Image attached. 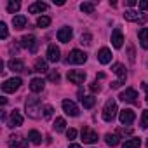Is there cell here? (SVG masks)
I'll return each instance as SVG.
<instances>
[{
  "label": "cell",
  "mask_w": 148,
  "mask_h": 148,
  "mask_svg": "<svg viewBox=\"0 0 148 148\" xmlns=\"http://www.w3.org/2000/svg\"><path fill=\"white\" fill-rule=\"evenodd\" d=\"M25 110H26V115L30 117V119H40L42 117V103H40V99L38 98H35V96H30L28 99H26V103H25Z\"/></svg>",
  "instance_id": "6da1fadb"
},
{
  "label": "cell",
  "mask_w": 148,
  "mask_h": 148,
  "mask_svg": "<svg viewBox=\"0 0 148 148\" xmlns=\"http://www.w3.org/2000/svg\"><path fill=\"white\" fill-rule=\"evenodd\" d=\"M117 112H119V108H117V101H115L113 98L108 99L106 105H105V108H103V120H105V122H112V120L115 119Z\"/></svg>",
  "instance_id": "7a4b0ae2"
},
{
  "label": "cell",
  "mask_w": 148,
  "mask_h": 148,
  "mask_svg": "<svg viewBox=\"0 0 148 148\" xmlns=\"http://www.w3.org/2000/svg\"><path fill=\"white\" fill-rule=\"evenodd\" d=\"M86 61H87V54H86L84 51H79V49L70 51V54H68V58H66V63H68V64H82V63H86Z\"/></svg>",
  "instance_id": "3957f363"
},
{
  "label": "cell",
  "mask_w": 148,
  "mask_h": 148,
  "mask_svg": "<svg viewBox=\"0 0 148 148\" xmlns=\"http://www.w3.org/2000/svg\"><path fill=\"white\" fill-rule=\"evenodd\" d=\"M68 80L71 82V84H82L84 80H86V71L84 70H68Z\"/></svg>",
  "instance_id": "277c9868"
},
{
  "label": "cell",
  "mask_w": 148,
  "mask_h": 148,
  "mask_svg": "<svg viewBox=\"0 0 148 148\" xmlns=\"http://www.w3.org/2000/svg\"><path fill=\"white\" fill-rule=\"evenodd\" d=\"M21 84H23V80H21L19 77L9 79V80H5V82L2 84V91H4V92H14V91H18V89L21 87Z\"/></svg>",
  "instance_id": "5b68a950"
},
{
  "label": "cell",
  "mask_w": 148,
  "mask_h": 148,
  "mask_svg": "<svg viewBox=\"0 0 148 148\" xmlns=\"http://www.w3.org/2000/svg\"><path fill=\"white\" fill-rule=\"evenodd\" d=\"M119 98H120L124 103H132V105H138V92H136V89H132V87H129V89L122 91Z\"/></svg>",
  "instance_id": "8992f818"
},
{
  "label": "cell",
  "mask_w": 148,
  "mask_h": 148,
  "mask_svg": "<svg viewBox=\"0 0 148 148\" xmlns=\"http://www.w3.org/2000/svg\"><path fill=\"white\" fill-rule=\"evenodd\" d=\"M61 106H63L64 113H66V115H70V117H79V113H80L79 106L73 103V101H70V99H63Z\"/></svg>",
  "instance_id": "52a82bcc"
},
{
  "label": "cell",
  "mask_w": 148,
  "mask_h": 148,
  "mask_svg": "<svg viewBox=\"0 0 148 148\" xmlns=\"http://www.w3.org/2000/svg\"><path fill=\"white\" fill-rule=\"evenodd\" d=\"M21 45L26 47V49H30V52H37V49H38V40L35 38V35H25V37L21 38Z\"/></svg>",
  "instance_id": "ba28073f"
},
{
  "label": "cell",
  "mask_w": 148,
  "mask_h": 148,
  "mask_svg": "<svg viewBox=\"0 0 148 148\" xmlns=\"http://www.w3.org/2000/svg\"><path fill=\"white\" fill-rule=\"evenodd\" d=\"M9 146L11 148H28V139H25L21 134H12L9 138Z\"/></svg>",
  "instance_id": "9c48e42d"
},
{
  "label": "cell",
  "mask_w": 148,
  "mask_h": 148,
  "mask_svg": "<svg viewBox=\"0 0 148 148\" xmlns=\"http://www.w3.org/2000/svg\"><path fill=\"white\" fill-rule=\"evenodd\" d=\"M134 119H136V115H134V112L129 110V108H125V110H122V112L119 113V120H120L122 125H131V124L134 122Z\"/></svg>",
  "instance_id": "30bf717a"
},
{
  "label": "cell",
  "mask_w": 148,
  "mask_h": 148,
  "mask_svg": "<svg viewBox=\"0 0 148 148\" xmlns=\"http://www.w3.org/2000/svg\"><path fill=\"white\" fill-rule=\"evenodd\" d=\"M59 59H61V51H59V47H56V44H51V45L47 47V61L58 63Z\"/></svg>",
  "instance_id": "8fae6325"
},
{
  "label": "cell",
  "mask_w": 148,
  "mask_h": 148,
  "mask_svg": "<svg viewBox=\"0 0 148 148\" xmlns=\"http://www.w3.org/2000/svg\"><path fill=\"white\" fill-rule=\"evenodd\" d=\"M80 134H82V141H84V143L92 145V143H96V141H98V132H94L91 127H84Z\"/></svg>",
  "instance_id": "7c38bea8"
},
{
  "label": "cell",
  "mask_w": 148,
  "mask_h": 148,
  "mask_svg": "<svg viewBox=\"0 0 148 148\" xmlns=\"http://www.w3.org/2000/svg\"><path fill=\"white\" fill-rule=\"evenodd\" d=\"M21 124H23V115L19 113V110H12L11 115H9L7 125H9V127H19Z\"/></svg>",
  "instance_id": "4fadbf2b"
},
{
  "label": "cell",
  "mask_w": 148,
  "mask_h": 148,
  "mask_svg": "<svg viewBox=\"0 0 148 148\" xmlns=\"http://www.w3.org/2000/svg\"><path fill=\"white\" fill-rule=\"evenodd\" d=\"M112 45L115 49H120L124 45V35H122V30L120 28H115L112 32Z\"/></svg>",
  "instance_id": "5bb4252c"
},
{
  "label": "cell",
  "mask_w": 148,
  "mask_h": 148,
  "mask_svg": "<svg viewBox=\"0 0 148 148\" xmlns=\"http://www.w3.org/2000/svg\"><path fill=\"white\" fill-rule=\"evenodd\" d=\"M71 28L70 26H63V28H59L58 30V40L59 42H63V44H66V42H70L71 40Z\"/></svg>",
  "instance_id": "9a60e30c"
},
{
  "label": "cell",
  "mask_w": 148,
  "mask_h": 148,
  "mask_svg": "<svg viewBox=\"0 0 148 148\" xmlns=\"http://www.w3.org/2000/svg\"><path fill=\"white\" fill-rule=\"evenodd\" d=\"M98 61H99L101 64H108V63L112 61V51H110L108 47H101V49L98 51Z\"/></svg>",
  "instance_id": "2e32d148"
},
{
  "label": "cell",
  "mask_w": 148,
  "mask_h": 148,
  "mask_svg": "<svg viewBox=\"0 0 148 148\" xmlns=\"http://www.w3.org/2000/svg\"><path fill=\"white\" fill-rule=\"evenodd\" d=\"M44 87H45L44 79H38V77L32 79V82H30V91H32V92H42Z\"/></svg>",
  "instance_id": "e0dca14e"
},
{
  "label": "cell",
  "mask_w": 148,
  "mask_h": 148,
  "mask_svg": "<svg viewBox=\"0 0 148 148\" xmlns=\"http://www.w3.org/2000/svg\"><path fill=\"white\" fill-rule=\"evenodd\" d=\"M7 66H9L12 71H28V70L25 68L23 59H11V61L7 63Z\"/></svg>",
  "instance_id": "ac0fdd59"
},
{
  "label": "cell",
  "mask_w": 148,
  "mask_h": 148,
  "mask_svg": "<svg viewBox=\"0 0 148 148\" xmlns=\"http://www.w3.org/2000/svg\"><path fill=\"white\" fill-rule=\"evenodd\" d=\"M112 71L119 75V80H125V79H127L125 68H124V64H120V63H115V64H112Z\"/></svg>",
  "instance_id": "d6986e66"
},
{
  "label": "cell",
  "mask_w": 148,
  "mask_h": 148,
  "mask_svg": "<svg viewBox=\"0 0 148 148\" xmlns=\"http://www.w3.org/2000/svg\"><path fill=\"white\" fill-rule=\"evenodd\" d=\"M44 11H47V4H44V2H33L28 7L30 14H38V12H44Z\"/></svg>",
  "instance_id": "ffe728a7"
},
{
  "label": "cell",
  "mask_w": 148,
  "mask_h": 148,
  "mask_svg": "<svg viewBox=\"0 0 148 148\" xmlns=\"http://www.w3.org/2000/svg\"><path fill=\"white\" fill-rule=\"evenodd\" d=\"M138 38H139V44L143 49H148V28H141L138 32Z\"/></svg>",
  "instance_id": "44dd1931"
},
{
  "label": "cell",
  "mask_w": 148,
  "mask_h": 148,
  "mask_svg": "<svg viewBox=\"0 0 148 148\" xmlns=\"http://www.w3.org/2000/svg\"><path fill=\"white\" fill-rule=\"evenodd\" d=\"M105 141H106V145L108 146H117L119 143H120V138H119V134L117 132H108V134H105Z\"/></svg>",
  "instance_id": "7402d4cb"
},
{
  "label": "cell",
  "mask_w": 148,
  "mask_h": 148,
  "mask_svg": "<svg viewBox=\"0 0 148 148\" xmlns=\"http://www.w3.org/2000/svg\"><path fill=\"white\" fill-rule=\"evenodd\" d=\"M26 21H28V19H26V16H21V14L12 18V25H14V28H16V30L25 28V26H26Z\"/></svg>",
  "instance_id": "603a6c76"
},
{
  "label": "cell",
  "mask_w": 148,
  "mask_h": 148,
  "mask_svg": "<svg viewBox=\"0 0 148 148\" xmlns=\"http://www.w3.org/2000/svg\"><path fill=\"white\" fill-rule=\"evenodd\" d=\"M139 146H141V139H139V138L125 139V143L122 145V148H139Z\"/></svg>",
  "instance_id": "cb8c5ba5"
},
{
  "label": "cell",
  "mask_w": 148,
  "mask_h": 148,
  "mask_svg": "<svg viewBox=\"0 0 148 148\" xmlns=\"http://www.w3.org/2000/svg\"><path fill=\"white\" fill-rule=\"evenodd\" d=\"M28 139H30L33 145H40V143H42V136H40V132L35 131V129L28 132Z\"/></svg>",
  "instance_id": "d4e9b609"
},
{
  "label": "cell",
  "mask_w": 148,
  "mask_h": 148,
  "mask_svg": "<svg viewBox=\"0 0 148 148\" xmlns=\"http://www.w3.org/2000/svg\"><path fill=\"white\" fill-rule=\"evenodd\" d=\"M35 71H40V73H44V71H49V68H47V61L45 59H37L35 61Z\"/></svg>",
  "instance_id": "484cf974"
},
{
  "label": "cell",
  "mask_w": 148,
  "mask_h": 148,
  "mask_svg": "<svg viewBox=\"0 0 148 148\" xmlns=\"http://www.w3.org/2000/svg\"><path fill=\"white\" fill-rule=\"evenodd\" d=\"M80 101H82L84 108H92L96 105V98L94 96H84V98H80Z\"/></svg>",
  "instance_id": "4316f807"
},
{
  "label": "cell",
  "mask_w": 148,
  "mask_h": 148,
  "mask_svg": "<svg viewBox=\"0 0 148 148\" xmlns=\"http://www.w3.org/2000/svg\"><path fill=\"white\" fill-rule=\"evenodd\" d=\"M54 129H56V132H63L66 129V120L63 117H58L56 122H54Z\"/></svg>",
  "instance_id": "83f0119b"
},
{
  "label": "cell",
  "mask_w": 148,
  "mask_h": 148,
  "mask_svg": "<svg viewBox=\"0 0 148 148\" xmlns=\"http://www.w3.org/2000/svg\"><path fill=\"white\" fill-rule=\"evenodd\" d=\"M80 11L84 14H92L94 12V2H84V4H80Z\"/></svg>",
  "instance_id": "f1b7e54d"
},
{
  "label": "cell",
  "mask_w": 148,
  "mask_h": 148,
  "mask_svg": "<svg viewBox=\"0 0 148 148\" xmlns=\"http://www.w3.org/2000/svg\"><path fill=\"white\" fill-rule=\"evenodd\" d=\"M124 18H125L127 21H138V19H139V14H138L136 11H132V9H127V11L124 12Z\"/></svg>",
  "instance_id": "f546056e"
},
{
  "label": "cell",
  "mask_w": 148,
  "mask_h": 148,
  "mask_svg": "<svg viewBox=\"0 0 148 148\" xmlns=\"http://www.w3.org/2000/svg\"><path fill=\"white\" fill-rule=\"evenodd\" d=\"M51 25V18L49 16H40L38 19H37V26L38 28H47Z\"/></svg>",
  "instance_id": "4dcf8cb0"
},
{
  "label": "cell",
  "mask_w": 148,
  "mask_h": 148,
  "mask_svg": "<svg viewBox=\"0 0 148 148\" xmlns=\"http://www.w3.org/2000/svg\"><path fill=\"white\" fill-rule=\"evenodd\" d=\"M19 7H21L19 2H14V0H11V2L7 4V12H9V14H14V12L19 11Z\"/></svg>",
  "instance_id": "1f68e13d"
},
{
  "label": "cell",
  "mask_w": 148,
  "mask_h": 148,
  "mask_svg": "<svg viewBox=\"0 0 148 148\" xmlns=\"http://www.w3.org/2000/svg\"><path fill=\"white\" fill-rule=\"evenodd\" d=\"M7 35H9V32H7V25L2 21V23H0V38L5 40V38H7Z\"/></svg>",
  "instance_id": "d6a6232c"
},
{
  "label": "cell",
  "mask_w": 148,
  "mask_h": 148,
  "mask_svg": "<svg viewBox=\"0 0 148 148\" xmlns=\"http://www.w3.org/2000/svg\"><path fill=\"white\" fill-rule=\"evenodd\" d=\"M52 113H54V108H52L51 105H45V106H44V119H51Z\"/></svg>",
  "instance_id": "836d02e7"
},
{
  "label": "cell",
  "mask_w": 148,
  "mask_h": 148,
  "mask_svg": "<svg viewBox=\"0 0 148 148\" xmlns=\"http://www.w3.org/2000/svg\"><path fill=\"white\" fill-rule=\"evenodd\" d=\"M49 80L51 82H59V73L56 70H51L49 71Z\"/></svg>",
  "instance_id": "e575fe53"
},
{
  "label": "cell",
  "mask_w": 148,
  "mask_h": 148,
  "mask_svg": "<svg viewBox=\"0 0 148 148\" xmlns=\"http://www.w3.org/2000/svg\"><path fill=\"white\" fill-rule=\"evenodd\" d=\"M141 127H143V129L148 127V110H145L143 115H141Z\"/></svg>",
  "instance_id": "d590c367"
},
{
  "label": "cell",
  "mask_w": 148,
  "mask_h": 148,
  "mask_svg": "<svg viewBox=\"0 0 148 148\" xmlns=\"http://www.w3.org/2000/svg\"><path fill=\"white\" fill-rule=\"evenodd\" d=\"M80 44L89 45V44H91V33H82V37H80Z\"/></svg>",
  "instance_id": "8d00e7d4"
},
{
  "label": "cell",
  "mask_w": 148,
  "mask_h": 148,
  "mask_svg": "<svg viewBox=\"0 0 148 148\" xmlns=\"http://www.w3.org/2000/svg\"><path fill=\"white\" fill-rule=\"evenodd\" d=\"M66 138H68V139H75V138H77V131H75V129H68V131H66Z\"/></svg>",
  "instance_id": "74e56055"
},
{
  "label": "cell",
  "mask_w": 148,
  "mask_h": 148,
  "mask_svg": "<svg viewBox=\"0 0 148 148\" xmlns=\"http://www.w3.org/2000/svg\"><path fill=\"white\" fill-rule=\"evenodd\" d=\"M122 84H125V80H115V82L110 84V87L112 89H119V87H122Z\"/></svg>",
  "instance_id": "f35d334b"
},
{
  "label": "cell",
  "mask_w": 148,
  "mask_h": 148,
  "mask_svg": "<svg viewBox=\"0 0 148 148\" xmlns=\"http://www.w3.org/2000/svg\"><path fill=\"white\" fill-rule=\"evenodd\" d=\"M89 87H91V91H92V92H99V91H101V87H99V84H98V82H92Z\"/></svg>",
  "instance_id": "ab89813d"
},
{
  "label": "cell",
  "mask_w": 148,
  "mask_h": 148,
  "mask_svg": "<svg viewBox=\"0 0 148 148\" xmlns=\"http://www.w3.org/2000/svg\"><path fill=\"white\" fill-rule=\"evenodd\" d=\"M139 9L141 11H148V0H139Z\"/></svg>",
  "instance_id": "60d3db41"
},
{
  "label": "cell",
  "mask_w": 148,
  "mask_h": 148,
  "mask_svg": "<svg viewBox=\"0 0 148 148\" xmlns=\"http://www.w3.org/2000/svg\"><path fill=\"white\" fill-rule=\"evenodd\" d=\"M143 91L146 92V103H148V82H145V84H143Z\"/></svg>",
  "instance_id": "b9f144b4"
},
{
  "label": "cell",
  "mask_w": 148,
  "mask_h": 148,
  "mask_svg": "<svg viewBox=\"0 0 148 148\" xmlns=\"http://www.w3.org/2000/svg\"><path fill=\"white\" fill-rule=\"evenodd\" d=\"M127 5H129V7H134V5H136V0H127Z\"/></svg>",
  "instance_id": "7bdbcfd3"
},
{
  "label": "cell",
  "mask_w": 148,
  "mask_h": 148,
  "mask_svg": "<svg viewBox=\"0 0 148 148\" xmlns=\"http://www.w3.org/2000/svg\"><path fill=\"white\" fill-rule=\"evenodd\" d=\"M119 132H122V134H131V129H120Z\"/></svg>",
  "instance_id": "ee69618b"
},
{
  "label": "cell",
  "mask_w": 148,
  "mask_h": 148,
  "mask_svg": "<svg viewBox=\"0 0 148 148\" xmlns=\"http://www.w3.org/2000/svg\"><path fill=\"white\" fill-rule=\"evenodd\" d=\"M68 148H80V145H77V143H71Z\"/></svg>",
  "instance_id": "f6af8a7d"
},
{
  "label": "cell",
  "mask_w": 148,
  "mask_h": 148,
  "mask_svg": "<svg viewBox=\"0 0 148 148\" xmlns=\"http://www.w3.org/2000/svg\"><path fill=\"white\" fill-rule=\"evenodd\" d=\"M54 4H58V5H63V4H64V0H54Z\"/></svg>",
  "instance_id": "bcb514c9"
},
{
  "label": "cell",
  "mask_w": 148,
  "mask_h": 148,
  "mask_svg": "<svg viewBox=\"0 0 148 148\" xmlns=\"http://www.w3.org/2000/svg\"><path fill=\"white\" fill-rule=\"evenodd\" d=\"M146 146H148V138H146Z\"/></svg>",
  "instance_id": "7dc6e473"
}]
</instances>
